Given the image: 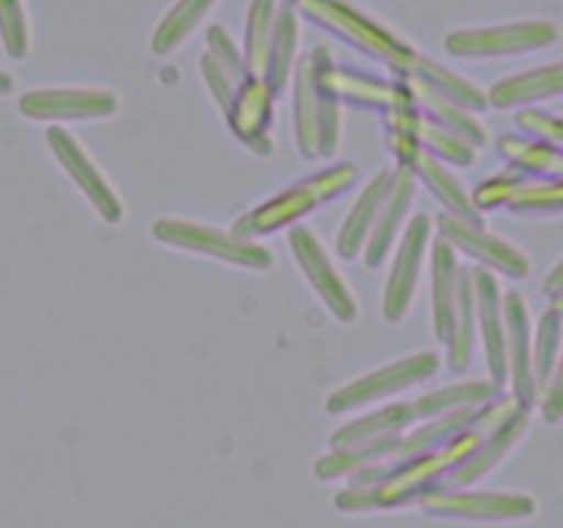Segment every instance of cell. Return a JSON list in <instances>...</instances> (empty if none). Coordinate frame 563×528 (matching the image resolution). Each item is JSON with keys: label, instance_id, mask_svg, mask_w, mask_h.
<instances>
[{"label": "cell", "instance_id": "83f0119b", "mask_svg": "<svg viewBox=\"0 0 563 528\" xmlns=\"http://www.w3.org/2000/svg\"><path fill=\"white\" fill-rule=\"evenodd\" d=\"M275 14H278V0H253L251 14H247V44H245V66L247 75L262 77L267 66L269 38H273Z\"/></svg>", "mask_w": 563, "mask_h": 528}, {"label": "cell", "instance_id": "9a60e30c", "mask_svg": "<svg viewBox=\"0 0 563 528\" xmlns=\"http://www.w3.org/2000/svg\"><path fill=\"white\" fill-rule=\"evenodd\" d=\"M313 102H317V141L319 157H333L341 141V110L335 91V61L330 50L317 47L311 55Z\"/></svg>", "mask_w": 563, "mask_h": 528}, {"label": "cell", "instance_id": "7402d4cb", "mask_svg": "<svg viewBox=\"0 0 563 528\" xmlns=\"http://www.w3.org/2000/svg\"><path fill=\"white\" fill-rule=\"evenodd\" d=\"M401 75L416 77V80H421L423 86H429L432 91H438L440 97L451 99V102L460 105V108L465 110H476L478 113V110L487 108V94L478 91V86H473V82L465 80V77L449 72L443 64H438V61H429L418 53L416 58H412V64L407 66Z\"/></svg>", "mask_w": 563, "mask_h": 528}, {"label": "cell", "instance_id": "7c38bea8", "mask_svg": "<svg viewBox=\"0 0 563 528\" xmlns=\"http://www.w3.org/2000/svg\"><path fill=\"white\" fill-rule=\"evenodd\" d=\"M473 292H476V317L484 339V358H487L493 383L500 388L509 380V372H506L504 295H500L498 278L484 267H473Z\"/></svg>", "mask_w": 563, "mask_h": 528}, {"label": "cell", "instance_id": "52a82bcc", "mask_svg": "<svg viewBox=\"0 0 563 528\" xmlns=\"http://www.w3.org/2000/svg\"><path fill=\"white\" fill-rule=\"evenodd\" d=\"M429 245H432V218L416 215L405 229V234H401L399 251H396L394 267H390V278L385 284L383 317L390 319V322H401L410 314Z\"/></svg>", "mask_w": 563, "mask_h": 528}, {"label": "cell", "instance_id": "e575fe53", "mask_svg": "<svg viewBox=\"0 0 563 528\" xmlns=\"http://www.w3.org/2000/svg\"><path fill=\"white\" fill-rule=\"evenodd\" d=\"M522 182H526V176H520V174L489 176V179L484 182V185L471 196L473 207H476L478 212H482V209L506 207L509 196L517 190V185H522Z\"/></svg>", "mask_w": 563, "mask_h": 528}, {"label": "cell", "instance_id": "8d00e7d4", "mask_svg": "<svg viewBox=\"0 0 563 528\" xmlns=\"http://www.w3.org/2000/svg\"><path fill=\"white\" fill-rule=\"evenodd\" d=\"M561 278H563V264H555V270L548 278V295L553 297V302L561 297Z\"/></svg>", "mask_w": 563, "mask_h": 528}, {"label": "cell", "instance_id": "e0dca14e", "mask_svg": "<svg viewBox=\"0 0 563 528\" xmlns=\"http://www.w3.org/2000/svg\"><path fill=\"white\" fill-rule=\"evenodd\" d=\"M405 77H407L405 88L410 91L416 108L427 113L423 119H429L432 124L443 127V130H449L451 135L462 138V141L471 143L473 148H482L484 143H487V130H484V127L473 119L471 110L460 108V105H454L451 99L440 97L438 91H432L429 86H423V82L416 80V77H410V75H405Z\"/></svg>", "mask_w": 563, "mask_h": 528}, {"label": "cell", "instance_id": "44dd1931", "mask_svg": "<svg viewBox=\"0 0 563 528\" xmlns=\"http://www.w3.org/2000/svg\"><path fill=\"white\" fill-rule=\"evenodd\" d=\"M410 168H412V174H416V179H421L423 185H427L429 190L440 198V204H445L449 215H456V218L467 220V223L484 226L482 212L473 207V201H471V196L465 193V187H462L460 182L451 176V170L445 168L440 160H434L432 154L423 152V148H418L410 160Z\"/></svg>", "mask_w": 563, "mask_h": 528}, {"label": "cell", "instance_id": "5bb4252c", "mask_svg": "<svg viewBox=\"0 0 563 528\" xmlns=\"http://www.w3.org/2000/svg\"><path fill=\"white\" fill-rule=\"evenodd\" d=\"M273 88L262 77L251 75L225 110L234 135L242 138L262 157H269V152H273V141L267 135V124L273 119Z\"/></svg>", "mask_w": 563, "mask_h": 528}, {"label": "cell", "instance_id": "3957f363", "mask_svg": "<svg viewBox=\"0 0 563 528\" xmlns=\"http://www.w3.org/2000/svg\"><path fill=\"white\" fill-rule=\"evenodd\" d=\"M154 240L163 245L176 248V251L198 253V256L218 258L223 264H234L242 270H262L267 273L273 267V253L269 248L258 245L253 240H242L234 231H220L212 226L196 223V220L185 218H159L152 226Z\"/></svg>", "mask_w": 563, "mask_h": 528}, {"label": "cell", "instance_id": "f546056e", "mask_svg": "<svg viewBox=\"0 0 563 528\" xmlns=\"http://www.w3.org/2000/svg\"><path fill=\"white\" fill-rule=\"evenodd\" d=\"M498 385L493 380H473V383H462V385H451V388L438 391V394L423 396L421 402L412 405V410L423 413V416H432V413H443L451 410V407L460 405H478V402H487L498 394Z\"/></svg>", "mask_w": 563, "mask_h": 528}, {"label": "cell", "instance_id": "8992f818", "mask_svg": "<svg viewBox=\"0 0 563 528\" xmlns=\"http://www.w3.org/2000/svg\"><path fill=\"white\" fill-rule=\"evenodd\" d=\"M47 146L53 152V157L60 163V168L66 170V176L75 182L77 190L97 209L99 218L108 220V223H119L124 218V204H121L119 193L110 185L108 176L102 174V168L86 152V146L80 141H75L64 127H49Z\"/></svg>", "mask_w": 563, "mask_h": 528}, {"label": "cell", "instance_id": "ba28073f", "mask_svg": "<svg viewBox=\"0 0 563 528\" xmlns=\"http://www.w3.org/2000/svg\"><path fill=\"white\" fill-rule=\"evenodd\" d=\"M289 248L295 253L297 264L306 273V278L311 280L313 292L322 297V302L328 306V311L333 314L339 322H355L361 308H357L355 295L346 286V280L341 278V273L335 270V264L330 262L328 251L322 248L319 237L313 234L308 226H295L289 231Z\"/></svg>", "mask_w": 563, "mask_h": 528}, {"label": "cell", "instance_id": "cb8c5ba5", "mask_svg": "<svg viewBox=\"0 0 563 528\" xmlns=\"http://www.w3.org/2000/svg\"><path fill=\"white\" fill-rule=\"evenodd\" d=\"M500 154L509 160L517 168L520 176H550V179H559L563 160L559 146H550V143L531 141V138L520 135H506L498 141Z\"/></svg>", "mask_w": 563, "mask_h": 528}, {"label": "cell", "instance_id": "4316f807", "mask_svg": "<svg viewBox=\"0 0 563 528\" xmlns=\"http://www.w3.org/2000/svg\"><path fill=\"white\" fill-rule=\"evenodd\" d=\"M559 352H561V302L555 300L548 311L542 314L537 324V336L531 339V366L533 380L539 385L548 383L559 369Z\"/></svg>", "mask_w": 563, "mask_h": 528}, {"label": "cell", "instance_id": "f1b7e54d", "mask_svg": "<svg viewBox=\"0 0 563 528\" xmlns=\"http://www.w3.org/2000/svg\"><path fill=\"white\" fill-rule=\"evenodd\" d=\"M335 91L339 99H350V102L363 105V108H379L388 110L394 102L396 86L394 82L377 80V77H366L361 72H346L335 66Z\"/></svg>", "mask_w": 563, "mask_h": 528}, {"label": "cell", "instance_id": "836d02e7", "mask_svg": "<svg viewBox=\"0 0 563 528\" xmlns=\"http://www.w3.org/2000/svg\"><path fill=\"white\" fill-rule=\"evenodd\" d=\"M517 130L522 132V138H531V141L550 143V146H559L563 138V124L555 116H548L544 110H520L515 119Z\"/></svg>", "mask_w": 563, "mask_h": 528}, {"label": "cell", "instance_id": "74e56055", "mask_svg": "<svg viewBox=\"0 0 563 528\" xmlns=\"http://www.w3.org/2000/svg\"><path fill=\"white\" fill-rule=\"evenodd\" d=\"M11 88H14V80H11V75H5V72L0 69V97L11 94Z\"/></svg>", "mask_w": 563, "mask_h": 528}, {"label": "cell", "instance_id": "7a4b0ae2", "mask_svg": "<svg viewBox=\"0 0 563 528\" xmlns=\"http://www.w3.org/2000/svg\"><path fill=\"white\" fill-rule=\"evenodd\" d=\"M300 3L306 16H311L319 28L350 42L361 53L385 61L396 72H405L416 58V50L399 42L388 28L374 22L372 16L357 11L350 0H300Z\"/></svg>", "mask_w": 563, "mask_h": 528}, {"label": "cell", "instance_id": "484cf974", "mask_svg": "<svg viewBox=\"0 0 563 528\" xmlns=\"http://www.w3.org/2000/svg\"><path fill=\"white\" fill-rule=\"evenodd\" d=\"M295 130L297 146L308 160L319 157L317 141V102H313V77L311 58L302 55L300 64H295Z\"/></svg>", "mask_w": 563, "mask_h": 528}, {"label": "cell", "instance_id": "603a6c76", "mask_svg": "<svg viewBox=\"0 0 563 528\" xmlns=\"http://www.w3.org/2000/svg\"><path fill=\"white\" fill-rule=\"evenodd\" d=\"M297 55V16L289 6H278L275 14L273 38H269L267 50V66H264L262 80L273 88L275 97L286 91L291 80V69H295Z\"/></svg>", "mask_w": 563, "mask_h": 528}, {"label": "cell", "instance_id": "30bf717a", "mask_svg": "<svg viewBox=\"0 0 563 528\" xmlns=\"http://www.w3.org/2000/svg\"><path fill=\"white\" fill-rule=\"evenodd\" d=\"M434 226L440 231V240L449 242L454 251L476 258L484 270H495V273L509 275V278H526L531 273V262H528L526 253L517 251L515 245H509L500 237L489 234L484 226L467 223L456 215H440Z\"/></svg>", "mask_w": 563, "mask_h": 528}, {"label": "cell", "instance_id": "d6a6232c", "mask_svg": "<svg viewBox=\"0 0 563 528\" xmlns=\"http://www.w3.org/2000/svg\"><path fill=\"white\" fill-rule=\"evenodd\" d=\"M207 55L212 61H218L220 66H223L225 72H229L231 77H234L236 82H245L247 77V66H245V58L240 55V50L234 47V42H231L229 31L220 25H212L207 31Z\"/></svg>", "mask_w": 563, "mask_h": 528}, {"label": "cell", "instance_id": "4dcf8cb0", "mask_svg": "<svg viewBox=\"0 0 563 528\" xmlns=\"http://www.w3.org/2000/svg\"><path fill=\"white\" fill-rule=\"evenodd\" d=\"M563 204V190H561V179H550V182H522L517 185V190L511 193L506 207L511 212L520 215H555L561 212Z\"/></svg>", "mask_w": 563, "mask_h": 528}, {"label": "cell", "instance_id": "d590c367", "mask_svg": "<svg viewBox=\"0 0 563 528\" xmlns=\"http://www.w3.org/2000/svg\"><path fill=\"white\" fill-rule=\"evenodd\" d=\"M201 72H203V80H207L209 91H212V97L218 99L220 110L225 113V110H229V105H231V99H234V94L240 91L242 82H236L234 77H231L229 72H225L223 66L218 64V61L209 58L207 53H203V58H201Z\"/></svg>", "mask_w": 563, "mask_h": 528}, {"label": "cell", "instance_id": "6da1fadb", "mask_svg": "<svg viewBox=\"0 0 563 528\" xmlns=\"http://www.w3.org/2000/svg\"><path fill=\"white\" fill-rule=\"evenodd\" d=\"M357 179V168L352 163L333 165V168L313 174L302 185L289 187L280 196L269 198L267 204L256 207L253 212L242 215L234 223V234L242 240H256V237L273 234V231L284 229V226L295 223V220L306 218L313 207L324 201H333L339 193L350 190Z\"/></svg>", "mask_w": 563, "mask_h": 528}, {"label": "cell", "instance_id": "2e32d148", "mask_svg": "<svg viewBox=\"0 0 563 528\" xmlns=\"http://www.w3.org/2000/svg\"><path fill=\"white\" fill-rule=\"evenodd\" d=\"M390 179H394V170H379L363 193L357 196V201L352 204L350 215L341 223L339 237H335V251H339L341 258L346 262H355L357 256L363 253V245H366L368 234H372V226L377 220L379 207H383L385 196H388Z\"/></svg>", "mask_w": 563, "mask_h": 528}, {"label": "cell", "instance_id": "1f68e13d", "mask_svg": "<svg viewBox=\"0 0 563 528\" xmlns=\"http://www.w3.org/2000/svg\"><path fill=\"white\" fill-rule=\"evenodd\" d=\"M0 42L9 58L22 61L31 53V31L22 0H0Z\"/></svg>", "mask_w": 563, "mask_h": 528}, {"label": "cell", "instance_id": "4fadbf2b", "mask_svg": "<svg viewBox=\"0 0 563 528\" xmlns=\"http://www.w3.org/2000/svg\"><path fill=\"white\" fill-rule=\"evenodd\" d=\"M412 196H416V174H412L410 165H399L394 170L388 196H385L377 220L372 226V234H368L366 245H363L361 256L366 258L368 267H379L390 248H394V242L399 240L401 226H405L407 212L412 207Z\"/></svg>", "mask_w": 563, "mask_h": 528}, {"label": "cell", "instance_id": "ac0fdd59", "mask_svg": "<svg viewBox=\"0 0 563 528\" xmlns=\"http://www.w3.org/2000/svg\"><path fill=\"white\" fill-rule=\"evenodd\" d=\"M563 88V66L548 64L522 75L504 77L487 94V105L493 108H520V105L539 102V99L559 97Z\"/></svg>", "mask_w": 563, "mask_h": 528}, {"label": "cell", "instance_id": "277c9868", "mask_svg": "<svg viewBox=\"0 0 563 528\" xmlns=\"http://www.w3.org/2000/svg\"><path fill=\"white\" fill-rule=\"evenodd\" d=\"M559 25L548 20L511 22V25L456 31L445 36V50L456 58H504V55L537 53L559 42Z\"/></svg>", "mask_w": 563, "mask_h": 528}, {"label": "cell", "instance_id": "5b68a950", "mask_svg": "<svg viewBox=\"0 0 563 528\" xmlns=\"http://www.w3.org/2000/svg\"><path fill=\"white\" fill-rule=\"evenodd\" d=\"M440 358L434 352H421V355L401 358V361L379 366L374 372L363 374L355 383L344 385V388L333 391L328 399V410L344 413L355 410V407L372 405V402L385 399V396L401 394V391L412 388V385L423 383L432 374H438Z\"/></svg>", "mask_w": 563, "mask_h": 528}, {"label": "cell", "instance_id": "9c48e42d", "mask_svg": "<svg viewBox=\"0 0 563 528\" xmlns=\"http://www.w3.org/2000/svg\"><path fill=\"white\" fill-rule=\"evenodd\" d=\"M20 113L33 121H97L119 113L108 88H36L20 97Z\"/></svg>", "mask_w": 563, "mask_h": 528}, {"label": "cell", "instance_id": "ffe728a7", "mask_svg": "<svg viewBox=\"0 0 563 528\" xmlns=\"http://www.w3.org/2000/svg\"><path fill=\"white\" fill-rule=\"evenodd\" d=\"M432 248V328L440 341H445L454 317L456 292H460V256L445 240H438Z\"/></svg>", "mask_w": 563, "mask_h": 528}, {"label": "cell", "instance_id": "d4e9b609", "mask_svg": "<svg viewBox=\"0 0 563 528\" xmlns=\"http://www.w3.org/2000/svg\"><path fill=\"white\" fill-rule=\"evenodd\" d=\"M218 6V0H176L174 9L159 20L157 31L152 36V53L168 55L181 47L187 36L198 28V22Z\"/></svg>", "mask_w": 563, "mask_h": 528}, {"label": "cell", "instance_id": "d6986e66", "mask_svg": "<svg viewBox=\"0 0 563 528\" xmlns=\"http://www.w3.org/2000/svg\"><path fill=\"white\" fill-rule=\"evenodd\" d=\"M449 346V366L454 372H465L473 361L476 344V292H473V267H460V292H456L454 317H451L449 336L443 341Z\"/></svg>", "mask_w": 563, "mask_h": 528}, {"label": "cell", "instance_id": "8fae6325", "mask_svg": "<svg viewBox=\"0 0 563 528\" xmlns=\"http://www.w3.org/2000/svg\"><path fill=\"white\" fill-rule=\"evenodd\" d=\"M504 324H506V372L515 385L517 399L531 405L537 396V380L531 366V317H528L526 297L517 289L506 292L504 297Z\"/></svg>", "mask_w": 563, "mask_h": 528}]
</instances>
